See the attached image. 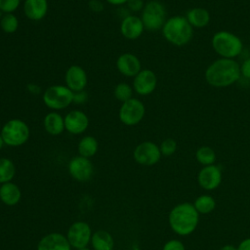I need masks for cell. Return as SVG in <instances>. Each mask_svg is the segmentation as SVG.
Segmentation results:
<instances>
[{
    "label": "cell",
    "instance_id": "obj_34",
    "mask_svg": "<svg viewBox=\"0 0 250 250\" xmlns=\"http://www.w3.org/2000/svg\"><path fill=\"white\" fill-rule=\"evenodd\" d=\"M240 73L245 78L250 79V58L246 59L240 65Z\"/></svg>",
    "mask_w": 250,
    "mask_h": 250
},
{
    "label": "cell",
    "instance_id": "obj_32",
    "mask_svg": "<svg viewBox=\"0 0 250 250\" xmlns=\"http://www.w3.org/2000/svg\"><path fill=\"white\" fill-rule=\"evenodd\" d=\"M163 250H185V247L183 245L182 242H180L179 240H170L168 241L164 247Z\"/></svg>",
    "mask_w": 250,
    "mask_h": 250
},
{
    "label": "cell",
    "instance_id": "obj_1",
    "mask_svg": "<svg viewBox=\"0 0 250 250\" xmlns=\"http://www.w3.org/2000/svg\"><path fill=\"white\" fill-rule=\"evenodd\" d=\"M240 76V65L233 59H219L212 62L205 71L207 83L218 88L232 85Z\"/></svg>",
    "mask_w": 250,
    "mask_h": 250
},
{
    "label": "cell",
    "instance_id": "obj_5",
    "mask_svg": "<svg viewBox=\"0 0 250 250\" xmlns=\"http://www.w3.org/2000/svg\"><path fill=\"white\" fill-rule=\"evenodd\" d=\"M0 134L4 144L10 146H19L27 142L29 138V128L24 121L15 118L4 124Z\"/></svg>",
    "mask_w": 250,
    "mask_h": 250
},
{
    "label": "cell",
    "instance_id": "obj_37",
    "mask_svg": "<svg viewBox=\"0 0 250 250\" xmlns=\"http://www.w3.org/2000/svg\"><path fill=\"white\" fill-rule=\"evenodd\" d=\"M237 250H250V238H247V239L243 240L239 244Z\"/></svg>",
    "mask_w": 250,
    "mask_h": 250
},
{
    "label": "cell",
    "instance_id": "obj_29",
    "mask_svg": "<svg viewBox=\"0 0 250 250\" xmlns=\"http://www.w3.org/2000/svg\"><path fill=\"white\" fill-rule=\"evenodd\" d=\"M132 93H133L132 87L129 84L124 82L118 83L113 90V94L116 100L122 103L130 100L132 98Z\"/></svg>",
    "mask_w": 250,
    "mask_h": 250
},
{
    "label": "cell",
    "instance_id": "obj_30",
    "mask_svg": "<svg viewBox=\"0 0 250 250\" xmlns=\"http://www.w3.org/2000/svg\"><path fill=\"white\" fill-rule=\"evenodd\" d=\"M159 148H160L161 154H163L165 156H169V155H172L176 151L177 143L175 140H173L171 138H167L161 143Z\"/></svg>",
    "mask_w": 250,
    "mask_h": 250
},
{
    "label": "cell",
    "instance_id": "obj_18",
    "mask_svg": "<svg viewBox=\"0 0 250 250\" xmlns=\"http://www.w3.org/2000/svg\"><path fill=\"white\" fill-rule=\"evenodd\" d=\"M37 250H70V244L65 236L54 232L45 235L38 242Z\"/></svg>",
    "mask_w": 250,
    "mask_h": 250
},
{
    "label": "cell",
    "instance_id": "obj_39",
    "mask_svg": "<svg viewBox=\"0 0 250 250\" xmlns=\"http://www.w3.org/2000/svg\"><path fill=\"white\" fill-rule=\"evenodd\" d=\"M221 250H237V249L232 245H225L224 247H222Z\"/></svg>",
    "mask_w": 250,
    "mask_h": 250
},
{
    "label": "cell",
    "instance_id": "obj_17",
    "mask_svg": "<svg viewBox=\"0 0 250 250\" xmlns=\"http://www.w3.org/2000/svg\"><path fill=\"white\" fill-rule=\"evenodd\" d=\"M221 179V171L215 165L205 166L198 174V183L205 189L216 188L220 185Z\"/></svg>",
    "mask_w": 250,
    "mask_h": 250
},
{
    "label": "cell",
    "instance_id": "obj_12",
    "mask_svg": "<svg viewBox=\"0 0 250 250\" xmlns=\"http://www.w3.org/2000/svg\"><path fill=\"white\" fill-rule=\"evenodd\" d=\"M93 170L91 161L81 155L73 157L68 164V171L70 175L80 182L88 181L92 177Z\"/></svg>",
    "mask_w": 250,
    "mask_h": 250
},
{
    "label": "cell",
    "instance_id": "obj_14",
    "mask_svg": "<svg viewBox=\"0 0 250 250\" xmlns=\"http://www.w3.org/2000/svg\"><path fill=\"white\" fill-rule=\"evenodd\" d=\"M64 119V128L70 134L78 135L86 131L89 126V118L85 112L75 109L69 111Z\"/></svg>",
    "mask_w": 250,
    "mask_h": 250
},
{
    "label": "cell",
    "instance_id": "obj_19",
    "mask_svg": "<svg viewBox=\"0 0 250 250\" xmlns=\"http://www.w3.org/2000/svg\"><path fill=\"white\" fill-rule=\"evenodd\" d=\"M23 12L31 21H41L48 12L47 0H24Z\"/></svg>",
    "mask_w": 250,
    "mask_h": 250
},
{
    "label": "cell",
    "instance_id": "obj_38",
    "mask_svg": "<svg viewBox=\"0 0 250 250\" xmlns=\"http://www.w3.org/2000/svg\"><path fill=\"white\" fill-rule=\"evenodd\" d=\"M107 3L113 5V6H120L123 4H126L129 0H105Z\"/></svg>",
    "mask_w": 250,
    "mask_h": 250
},
{
    "label": "cell",
    "instance_id": "obj_8",
    "mask_svg": "<svg viewBox=\"0 0 250 250\" xmlns=\"http://www.w3.org/2000/svg\"><path fill=\"white\" fill-rule=\"evenodd\" d=\"M146 108L144 104L135 98L122 103V105L119 108V119L120 121L127 126H134L140 123L145 116Z\"/></svg>",
    "mask_w": 250,
    "mask_h": 250
},
{
    "label": "cell",
    "instance_id": "obj_22",
    "mask_svg": "<svg viewBox=\"0 0 250 250\" xmlns=\"http://www.w3.org/2000/svg\"><path fill=\"white\" fill-rule=\"evenodd\" d=\"M0 199L6 205H16L21 199V190L13 183H5L0 188Z\"/></svg>",
    "mask_w": 250,
    "mask_h": 250
},
{
    "label": "cell",
    "instance_id": "obj_41",
    "mask_svg": "<svg viewBox=\"0 0 250 250\" xmlns=\"http://www.w3.org/2000/svg\"><path fill=\"white\" fill-rule=\"evenodd\" d=\"M78 250H90V249H88V248L84 247V248H80V249H78Z\"/></svg>",
    "mask_w": 250,
    "mask_h": 250
},
{
    "label": "cell",
    "instance_id": "obj_21",
    "mask_svg": "<svg viewBox=\"0 0 250 250\" xmlns=\"http://www.w3.org/2000/svg\"><path fill=\"white\" fill-rule=\"evenodd\" d=\"M187 20L192 27H205L210 21V14L204 8H193L187 13Z\"/></svg>",
    "mask_w": 250,
    "mask_h": 250
},
{
    "label": "cell",
    "instance_id": "obj_24",
    "mask_svg": "<svg viewBox=\"0 0 250 250\" xmlns=\"http://www.w3.org/2000/svg\"><path fill=\"white\" fill-rule=\"evenodd\" d=\"M98 141L92 136L83 137L78 144V152L81 156L89 158L96 154L98 150Z\"/></svg>",
    "mask_w": 250,
    "mask_h": 250
},
{
    "label": "cell",
    "instance_id": "obj_11",
    "mask_svg": "<svg viewBox=\"0 0 250 250\" xmlns=\"http://www.w3.org/2000/svg\"><path fill=\"white\" fill-rule=\"evenodd\" d=\"M156 85L157 77L150 69H143L134 77L133 88L141 96L151 94L155 90Z\"/></svg>",
    "mask_w": 250,
    "mask_h": 250
},
{
    "label": "cell",
    "instance_id": "obj_23",
    "mask_svg": "<svg viewBox=\"0 0 250 250\" xmlns=\"http://www.w3.org/2000/svg\"><path fill=\"white\" fill-rule=\"evenodd\" d=\"M91 240L95 250H112L113 248V238L105 230L96 231Z\"/></svg>",
    "mask_w": 250,
    "mask_h": 250
},
{
    "label": "cell",
    "instance_id": "obj_10",
    "mask_svg": "<svg viewBox=\"0 0 250 250\" xmlns=\"http://www.w3.org/2000/svg\"><path fill=\"white\" fill-rule=\"evenodd\" d=\"M91 237V229L85 222H76L70 226L67 231V240L69 244L77 249L84 248Z\"/></svg>",
    "mask_w": 250,
    "mask_h": 250
},
{
    "label": "cell",
    "instance_id": "obj_27",
    "mask_svg": "<svg viewBox=\"0 0 250 250\" xmlns=\"http://www.w3.org/2000/svg\"><path fill=\"white\" fill-rule=\"evenodd\" d=\"M197 161L205 166L212 165L216 160L215 151L209 146H201L197 149L195 153Z\"/></svg>",
    "mask_w": 250,
    "mask_h": 250
},
{
    "label": "cell",
    "instance_id": "obj_7",
    "mask_svg": "<svg viewBox=\"0 0 250 250\" xmlns=\"http://www.w3.org/2000/svg\"><path fill=\"white\" fill-rule=\"evenodd\" d=\"M142 21L147 30L155 31L163 27L166 21V11L164 5L157 1L147 2L142 11Z\"/></svg>",
    "mask_w": 250,
    "mask_h": 250
},
{
    "label": "cell",
    "instance_id": "obj_6",
    "mask_svg": "<svg viewBox=\"0 0 250 250\" xmlns=\"http://www.w3.org/2000/svg\"><path fill=\"white\" fill-rule=\"evenodd\" d=\"M74 98V93L66 86L53 85L48 87L43 94L44 104L51 109L60 110L67 107Z\"/></svg>",
    "mask_w": 250,
    "mask_h": 250
},
{
    "label": "cell",
    "instance_id": "obj_13",
    "mask_svg": "<svg viewBox=\"0 0 250 250\" xmlns=\"http://www.w3.org/2000/svg\"><path fill=\"white\" fill-rule=\"evenodd\" d=\"M66 87H68L73 93L81 92L87 85L88 77L86 71L80 65H70L64 76Z\"/></svg>",
    "mask_w": 250,
    "mask_h": 250
},
{
    "label": "cell",
    "instance_id": "obj_15",
    "mask_svg": "<svg viewBox=\"0 0 250 250\" xmlns=\"http://www.w3.org/2000/svg\"><path fill=\"white\" fill-rule=\"evenodd\" d=\"M141 66V62L138 57L131 53L122 54L116 61L118 71L127 77H135L142 70Z\"/></svg>",
    "mask_w": 250,
    "mask_h": 250
},
{
    "label": "cell",
    "instance_id": "obj_9",
    "mask_svg": "<svg viewBox=\"0 0 250 250\" xmlns=\"http://www.w3.org/2000/svg\"><path fill=\"white\" fill-rule=\"evenodd\" d=\"M134 159L142 165L150 166L157 163L160 159V148L152 142H144L137 146L134 150Z\"/></svg>",
    "mask_w": 250,
    "mask_h": 250
},
{
    "label": "cell",
    "instance_id": "obj_2",
    "mask_svg": "<svg viewBox=\"0 0 250 250\" xmlns=\"http://www.w3.org/2000/svg\"><path fill=\"white\" fill-rule=\"evenodd\" d=\"M198 223V212L194 205L183 203L177 205L169 215V224L172 229L181 234L187 235L194 230Z\"/></svg>",
    "mask_w": 250,
    "mask_h": 250
},
{
    "label": "cell",
    "instance_id": "obj_40",
    "mask_svg": "<svg viewBox=\"0 0 250 250\" xmlns=\"http://www.w3.org/2000/svg\"><path fill=\"white\" fill-rule=\"evenodd\" d=\"M3 145H4V141H3V138H2V136H1V134H0V149L2 148Z\"/></svg>",
    "mask_w": 250,
    "mask_h": 250
},
{
    "label": "cell",
    "instance_id": "obj_26",
    "mask_svg": "<svg viewBox=\"0 0 250 250\" xmlns=\"http://www.w3.org/2000/svg\"><path fill=\"white\" fill-rule=\"evenodd\" d=\"M20 25L18 18L13 14H4L0 20V27L6 33H14Z\"/></svg>",
    "mask_w": 250,
    "mask_h": 250
},
{
    "label": "cell",
    "instance_id": "obj_3",
    "mask_svg": "<svg viewBox=\"0 0 250 250\" xmlns=\"http://www.w3.org/2000/svg\"><path fill=\"white\" fill-rule=\"evenodd\" d=\"M162 33L164 38L175 46L187 45L192 38L193 27L189 24L187 18L174 16L166 20Z\"/></svg>",
    "mask_w": 250,
    "mask_h": 250
},
{
    "label": "cell",
    "instance_id": "obj_20",
    "mask_svg": "<svg viewBox=\"0 0 250 250\" xmlns=\"http://www.w3.org/2000/svg\"><path fill=\"white\" fill-rule=\"evenodd\" d=\"M43 125L47 133L53 136L60 135L62 133L64 128V119L61 114L56 111L48 113L43 120Z\"/></svg>",
    "mask_w": 250,
    "mask_h": 250
},
{
    "label": "cell",
    "instance_id": "obj_25",
    "mask_svg": "<svg viewBox=\"0 0 250 250\" xmlns=\"http://www.w3.org/2000/svg\"><path fill=\"white\" fill-rule=\"evenodd\" d=\"M16 168L8 158H0V183H9L15 176Z\"/></svg>",
    "mask_w": 250,
    "mask_h": 250
},
{
    "label": "cell",
    "instance_id": "obj_33",
    "mask_svg": "<svg viewBox=\"0 0 250 250\" xmlns=\"http://www.w3.org/2000/svg\"><path fill=\"white\" fill-rule=\"evenodd\" d=\"M128 8L133 12H138L144 9V2L143 0H129L127 2Z\"/></svg>",
    "mask_w": 250,
    "mask_h": 250
},
{
    "label": "cell",
    "instance_id": "obj_4",
    "mask_svg": "<svg viewBox=\"0 0 250 250\" xmlns=\"http://www.w3.org/2000/svg\"><path fill=\"white\" fill-rule=\"evenodd\" d=\"M212 47L215 52L225 59H233L240 55L243 49L242 41L235 34L221 30L212 37Z\"/></svg>",
    "mask_w": 250,
    "mask_h": 250
},
{
    "label": "cell",
    "instance_id": "obj_31",
    "mask_svg": "<svg viewBox=\"0 0 250 250\" xmlns=\"http://www.w3.org/2000/svg\"><path fill=\"white\" fill-rule=\"evenodd\" d=\"M21 0H0V11L4 14L15 12L20 6Z\"/></svg>",
    "mask_w": 250,
    "mask_h": 250
},
{
    "label": "cell",
    "instance_id": "obj_35",
    "mask_svg": "<svg viewBox=\"0 0 250 250\" xmlns=\"http://www.w3.org/2000/svg\"><path fill=\"white\" fill-rule=\"evenodd\" d=\"M89 8L93 12H101L104 9V6H103L102 2L99 0H91L89 2Z\"/></svg>",
    "mask_w": 250,
    "mask_h": 250
},
{
    "label": "cell",
    "instance_id": "obj_36",
    "mask_svg": "<svg viewBox=\"0 0 250 250\" xmlns=\"http://www.w3.org/2000/svg\"><path fill=\"white\" fill-rule=\"evenodd\" d=\"M86 99H87V95H86L83 91L74 93L73 102H76V103H83V102H85Z\"/></svg>",
    "mask_w": 250,
    "mask_h": 250
},
{
    "label": "cell",
    "instance_id": "obj_28",
    "mask_svg": "<svg viewBox=\"0 0 250 250\" xmlns=\"http://www.w3.org/2000/svg\"><path fill=\"white\" fill-rule=\"evenodd\" d=\"M194 207L197 212L207 214L215 208V200L209 195H201L195 200Z\"/></svg>",
    "mask_w": 250,
    "mask_h": 250
},
{
    "label": "cell",
    "instance_id": "obj_16",
    "mask_svg": "<svg viewBox=\"0 0 250 250\" xmlns=\"http://www.w3.org/2000/svg\"><path fill=\"white\" fill-rule=\"evenodd\" d=\"M144 29H145V26L142 21V19L133 15L126 16L122 20L120 24L121 34L125 38L130 40L139 38L144 32Z\"/></svg>",
    "mask_w": 250,
    "mask_h": 250
}]
</instances>
